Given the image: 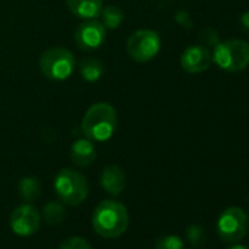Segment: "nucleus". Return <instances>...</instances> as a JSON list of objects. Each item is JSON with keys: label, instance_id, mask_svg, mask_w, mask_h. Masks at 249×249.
Masks as SVG:
<instances>
[{"label": "nucleus", "instance_id": "1", "mask_svg": "<svg viewBox=\"0 0 249 249\" xmlns=\"http://www.w3.org/2000/svg\"><path fill=\"white\" fill-rule=\"evenodd\" d=\"M92 229L106 239H117L129 227V213L122 202L101 201L92 211Z\"/></svg>", "mask_w": 249, "mask_h": 249}, {"label": "nucleus", "instance_id": "2", "mask_svg": "<svg viewBox=\"0 0 249 249\" xmlns=\"http://www.w3.org/2000/svg\"><path fill=\"white\" fill-rule=\"evenodd\" d=\"M117 126V114L111 104L95 103L84 114L81 129L84 135L92 142L108 141Z\"/></svg>", "mask_w": 249, "mask_h": 249}, {"label": "nucleus", "instance_id": "3", "mask_svg": "<svg viewBox=\"0 0 249 249\" xmlns=\"http://www.w3.org/2000/svg\"><path fill=\"white\" fill-rule=\"evenodd\" d=\"M54 191L65 205L78 207L88 196V180L78 170L62 169L54 178Z\"/></svg>", "mask_w": 249, "mask_h": 249}, {"label": "nucleus", "instance_id": "4", "mask_svg": "<svg viewBox=\"0 0 249 249\" xmlns=\"http://www.w3.org/2000/svg\"><path fill=\"white\" fill-rule=\"evenodd\" d=\"M213 62L226 72H242L249 66V44L237 38L217 43Z\"/></svg>", "mask_w": 249, "mask_h": 249}, {"label": "nucleus", "instance_id": "5", "mask_svg": "<svg viewBox=\"0 0 249 249\" xmlns=\"http://www.w3.org/2000/svg\"><path fill=\"white\" fill-rule=\"evenodd\" d=\"M75 56L66 47H52L40 57L41 73L52 81H65L75 71Z\"/></svg>", "mask_w": 249, "mask_h": 249}, {"label": "nucleus", "instance_id": "6", "mask_svg": "<svg viewBox=\"0 0 249 249\" xmlns=\"http://www.w3.org/2000/svg\"><path fill=\"white\" fill-rule=\"evenodd\" d=\"M161 47L160 36L153 30H138L126 41V52L137 63L153 60Z\"/></svg>", "mask_w": 249, "mask_h": 249}, {"label": "nucleus", "instance_id": "7", "mask_svg": "<svg viewBox=\"0 0 249 249\" xmlns=\"http://www.w3.org/2000/svg\"><path fill=\"white\" fill-rule=\"evenodd\" d=\"M248 229V217L245 211L239 207L226 208L218 221H217V233L221 240L229 243H236L242 240L246 234Z\"/></svg>", "mask_w": 249, "mask_h": 249}, {"label": "nucleus", "instance_id": "8", "mask_svg": "<svg viewBox=\"0 0 249 249\" xmlns=\"http://www.w3.org/2000/svg\"><path fill=\"white\" fill-rule=\"evenodd\" d=\"M107 30L97 19L84 21L75 31V43L84 52H92L100 49L106 41Z\"/></svg>", "mask_w": 249, "mask_h": 249}, {"label": "nucleus", "instance_id": "9", "mask_svg": "<svg viewBox=\"0 0 249 249\" xmlns=\"http://www.w3.org/2000/svg\"><path fill=\"white\" fill-rule=\"evenodd\" d=\"M41 217L38 210L31 204H22L14 210L11 214V229L18 236H31L38 231Z\"/></svg>", "mask_w": 249, "mask_h": 249}, {"label": "nucleus", "instance_id": "10", "mask_svg": "<svg viewBox=\"0 0 249 249\" xmlns=\"http://www.w3.org/2000/svg\"><path fill=\"white\" fill-rule=\"evenodd\" d=\"M213 63V54L205 46H189L180 56V65L188 73H202Z\"/></svg>", "mask_w": 249, "mask_h": 249}, {"label": "nucleus", "instance_id": "11", "mask_svg": "<svg viewBox=\"0 0 249 249\" xmlns=\"http://www.w3.org/2000/svg\"><path fill=\"white\" fill-rule=\"evenodd\" d=\"M97 159V148L91 140L79 138L71 147V160L78 167H88Z\"/></svg>", "mask_w": 249, "mask_h": 249}, {"label": "nucleus", "instance_id": "12", "mask_svg": "<svg viewBox=\"0 0 249 249\" xmlns=\"http://www.w3.org/2000/svg\"><path fill=\"white\" fill-rule=\"evenodd\" d=\"M100 183H101V188L107 194H110L113 196H117L124 189V185H126V178H124V173L119 166L111 164V166L104 167V170L101 172Z\"/></svg>", "mask_w": 249, "mask_h": 249}, {"label": "nucleus", "instance_id": "13", "mask_svg": "<svg viewBox=\"0 0 249 249\" xmlns=\"http://www.w3.org/2000/svg\"><path fill=\"white\" fill-rule=\"evenodd\" d=\"M71 14L81 19H95L103 9V0H66Z\"/></svg>", "mask_w": 249, "mask_h": 249}, {"label": "nucleus", "instance_id": "14", "mask_svg": "<svg viewBox=\"0 0 249 249\" xmlns=\"http://www.w3.org/2000/svg\"><path fill=\"white\" fill-rule=\"evenodd\" d=\"M79 73H81L82 79H85L87 82H95L103 76L104 66L98 59L88 57L79 63Z\"/></svg>", "mask_w": 249, "mask_h": 249}, {"label": "nucleus", "instance_id": "15", "mask_svg": "<svg viewBox=\"0 0 249 249\" xmlns=\"http://www.w3.org/2000/svg\"><path fill=\"white\" fill-rule=\"evenodd\" d=\"M19 195L25 202H33L41 195V183L36 178H24L18 186Z\"/></svg>", "mask_w": 249, "mask_h": 249}, {"label": "nucleus", "instance_id": "16", "mask_svg": "<svg viewBox=\"0 0 249 249\" xmlns=\"http://www.w3.org/2000/svg\"><path fill=\"white\" fill-rule=\"evenodd\" d=\"M100 17H101V24L106 27V30H116L124 21V14L117 6L103 8Z\"/></svg>", "mask_w": 249, "mask_h": 249}, {"label": "nucleus", "instance_id": "17", "mask_svg": "<svg viewBox=\"0 0 249 249\" xmlns=\"http://www.w3.org/2000/svg\"><path fill=\"white\" fill-rule=\"evenodd\" d=\"M66 217V210L65 207L60 204V202H49L44 205V210H43V218L46 220L47 224L50 226H57L60 224Z\"/></svg>", "mask_w": 249, "mask_h": 249}, {"label": "nucleus", "instance_id": "18", "mask_svg": "<svg viewBox=\"0 0 249 249\" xmlns=\"http://www.w3.org/2000/svg\"><path fill=\"white\" fill-rule=\"evenodd\" d=\"M154 249H183V240L176 234H167L157 239Z\"/></svg>", "mask_w": 249, "mask_h": 249}, {"label": "nucleus", "instance_id": "19", "mask_svg": "<svg viewBox=\"0 0 249 249\" xmlns=\"http://www.w3.org/2000/svg\"><path fill=\"white\" fill-rule=\"evenodd\" d=\"M186 239L194 246L201 245L204 242V239H205V230H204V227L199 226V224H191L186 229Z\"/></svg>", "mask_w": 249, "mask_h": 249}, {"label": "nucleus", "instance_id": "20", "mask_svg": "<svg viewBox=\"0 0 249 249\" xmlns=\"http://www.w3.org/2000/svg\"><path fill=\"white\" fill-rule=\"evenodd\" d=\"M57 249H92L87 239L79 236H72L65 239Z\"/></svg>", "mask_w": 249, "mask_h": 249}, {"label": "nucleus", "instance_id": "21", "mask_svg": "<svg viewBox=\"0 0 249 249\" xmlns=\"http://www.w3.org/2000/svg\"><path fill=\"white\" fill-rule=\"evenodd\" d=\"M240 24H242V27H243L245 30L249 31V11L245 12V14H242V17H240Z\"/></svg>", "mask_w": 249, "mask_h": 249}, {"label": "nucleus", "instance_id": "22", "mask_svg": "<svg viewBox=\"0 0 249 249\" xmlns=\"http://www.w3.org/2000/svg\"><path fill=\"white\" fill-rule=\"evenodd\" d=\"M229 249H249V248H246V246H243V245H233V246H230Z\"/></svg>", "mask_w": 249, "mask_h": 249}, {"label": "nucleus", "instance_id": "23", "mask_svg": "<svg viewBox=\"0 0 249 249\" xmlns=\"http://www.w3.org/2000/svg\"><path fill=\"white\" fill-rule=\"evenodd\" d=\"M248 44H249V43H248Z\"/></svg>", "mask_w": 249, "mask_h": 249}]
</instances>
